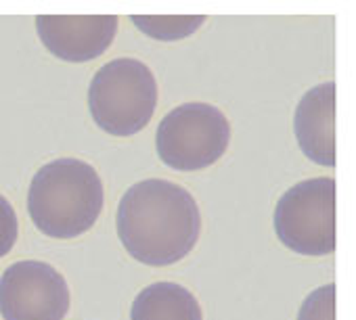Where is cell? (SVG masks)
<instances>
[{
  "label": "cell",
  "mask_w": 356,
  "mask_h": 320,
  "mask_svg": "<svg viewBox=\"0 0 356 320\" xmlns=\"http://www.w3.org/2000/svg\"><path fill=\"white\" fill-rule=\"evenodd\" d=\"M157 80L138 59L120 57L105 63L88 88V109L95 124L113 136H132L153 117Z\"/></svg>",
  "instance_id": "cell-3"
},
{
  "label": "cell",
  "mask_w": 356,
  "mask_h": 320,
  "mask_svg": "<svg viewBox=\"0 0 356 320\" xmlns=\"http://www.w3.org/2000/svg\"><path fill=\"white\" fill-rule=\"evenodd\" d=\"M70 305L67 280L47 262L24 260L0 276V314L5 320H63Z\"/></svg>",
  "instance_id": "cell-6"
},
{
  "label": "cell",
  "mask_w": 356,
  "mask_h": 320,
  "mask_svg": "<svg viewBox=\"0 0 356 320\" xmlns=\"http://www.w3.org/2000/svg\"><path fill=\"white\" fill-rule=\"evenodd\" d=\"M130 320H204L197 297L178 283H153L132 301Z\"/></svg>",
  "instance_id": "cell-9"
},
{
  "label": "cell",
  "mask_w": 356,
  "mask_h": 320,
  "mask_svg": "<svg viewBox=\"0 0 356 320\" xmlns=\"http://www.w3.org/2000/svg\"><path fill=\"white\" fill-rule=\"evenodd\" d=\"M279 241L300 255L335 251V180L310 178L283 193L275 208Z\"/></svg>",
  "instance_id": "cell-5"
},
{
  "label": "cell",
  "mask_w": 356,
  "mask_h": 320,
  "mask_svg": "<svg viewBox=\"0 0 356 320\" xmlns=\"http://www.w3.org/2000/svg\"><path fill=\"white\" fill-rule=\"evenodd\" d=\"M36 30L49 53L82 63L103 55L118 32L115 15H38Z\"/></svg>",
  "instance_id": "cell-7"
},
{
  "label": "cell",
  "mask_w": 356,
  "mask_h": 320,
  "mask_svg": "<svg viewBox=\"0 0 356 320\" xmlns=\"http://www.w3.org/2000/svg\"><path fill=\"white\" fill-rule=\"evenodd\" d=\"M103 201L101 176L90 164L74 157L42 166L28 191L32 222L53 239H76L90 230L99 220Z\"/></svg>",
  "instance_id": "cell-2"
},
{
  "label": "cell",
  "mask_w": 356,
  "mask_h": 320,
  "mask_svg": "<svg viewBox=\"0 0 356 320\" xmlns=\"http://www.w3.org/2000/svg\"><path fill=\"white\" fill-rule=\"evenodd\" d=\"M298 320H335V285L314 289L300 305Z\"/></svg>",
  "instance_id": "cell-11"
},
{
  "label": "cell",
  "mask_w": 356,
  "mask_h": 320,
  "mask_svg": "<svg viewBox=\"0 0 356 320\" xmlns=\"http://www.w3.org/2000/svg\"><path fill=\"white\" fill-rule=\"evenodd\" d=\"M130 22L145 36L172 42L195 34L206 24V15H130Z\"/></svg>",
  "instance_id": "cell-10"
},
{
  "label": "cell",
  "mask_w": 356,
  "mask_h": 320,
  "mask_svg": "<svg viewBox=\"0 0 356 320\" xmlns=\"http://www.w3.org/2000/svg\"><path fill=\"white\" fill-rule=\"evenodd\" d=\"M17 233H19L17 214H15L13 205L0 195V258L11 253V249L15 247V241H17Z\"/></svg>",
  "instance_id": "cell-12"
},
{
  "label": "cell",
  "mask_w": 356,
  "mask_h": 320,
  "mask_svg": "<svg viewBox=\"0 0 356 320\" xmlns=\"http://www.w3.org/2000/svg\"><path fill=\"white\" fill-rule=\"evenodd\" d=\"M115 228L124 249L136 262L161 268L193 251L202 235V214L185 187L149 178L124 193Z\"/></svg>",
  "instance_id": "cell-1"
},
{
  "label": "cell",
  "mask_w": 356,
  "mask_h": 320,
  "mask_svg": "<svg viewBox=\"0 0 356 320\" xmlns=\"http://www.w3.org/2000/svg\"><path fill=\"white\" fill-rule=\"evenodd\" d=\"M231 142L227 115L210 103H185L172 109L157 126L159 159L178 172L210 168Z\"/></svg>",
  "instance_id": "cell-4"
},
{
  "label": "cell",
  "mask_w": 356,
  "mask_h": 320,
  "mask_svg": "<svg viewBox=\"0 0 356 320\" xmlns=\"http://www.w3.org/2000/svg\"><path fill=\"white\" fill-rule=\"evenodd\" d=\"M293 132L302 153L314 164L335 166V84L310 88L298 103Z\"/></svg>",
  "instance_id": "cell-8"
}]
</instances>
